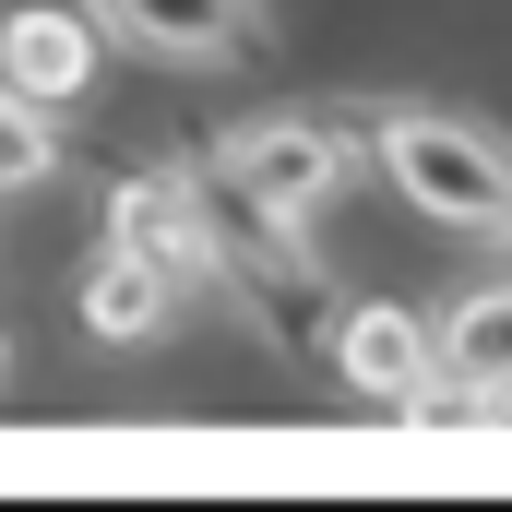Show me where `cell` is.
<instances>
[{
    "mask_svg": "<svg viewBox=\"0 0 512 512\" xmlns=\"http://www.w3.org/2000/svg\"><path fill=\"white\" fill-rule=\"evenodd\" d=\"M167 322H179V274L155 251L108 239V251L84 262V334H96V346H155Z\"/></svg>",
    "mask_w": 512,
    "mask_h": 512,
    "instance_id": "52a82bcc",
    "label": "cell"
},
{
    "mask_svg": "<svg viewBox=\"0 0 512 512\" xmlns=\"http://www.w3.org/2000/svg\"><path fill=\"white\" fill-rule=\"evenodd\" d=\"M358 143L382 155V179L429 215V227H465V239H512V143L453 108H370Z\"/></svg>",
    "mask_w": 512,
    "mask_h": 512,
    "instance_id": "6da1fadb",
    "label": "cell"
},
{
    "mask_svg": "<svg viewBox=\"0 0 512 512\" xmlns=\"http://www.w3.org/2000/svg\"><path fill=\"white\" fill-rule=\"evenodd\" d=\"M334 370L370 393V405H405V393L441 370V334H429L417 310H393V298H346V322H334Z\"/></svg>",
    "mask_w": 512,
    "mask_h": 512,
    "instance_id": "8992f818",
    "label": "cell"
},
{
    "mask_svg": "<svg viewBox=\"0 0 512 512\" xmlns=\"http://www.w3.org/2000/svg\"><path fill=\"white\" fill-rule=\"evenodd\" d=\"M429 334H441V370H453V382H477L489 417H512V274H501V286H465Z\"/></svg>",
    "mask_w": 512,
    "mask_h": 512,
    "instance_id": "ba28073f",
    "label": "cell"
},
{
    "mask_svg": "<svg viewBox=\"0 0 512 512\" xmlns=\"http://www.w3.org/2000/svg\"><path fill=\"white\" fill-rule=\"evenodd\" d=\"M96 12L84 0H12L0 12V84L12 96H36V108H72L84 84H96Z\"/></svg>",
    "mask_w": 512,
    "mask_h": 512,
    "instance_id": "277c9868",
    "label": "cell"
},
{
    "mask_svg": "<svg viewBox=\"0 0 512 512\" xmlns=\"http://www.w3.org/2000/svg\"><path fill=\"white\" fill-rule=\"evenodd\" d=\"M48 167H60V131H48V108L0 84V191H36Z\"/></svg>",
    "mask_w": 512,
    "mask_h": 512,
    "instance_id": "9c48e42d",
    "label": "cell"
},
{
    "mask_svg": "<svg viewBox=\"0 0 512 512\" xmlns=\"http://www.w3.org/2000/svg\"><path fill=\"white\" fill-rule=\"evenodd\" d=\"M108 239L155 251L179 286H215V227H203V167H143L108 191Z\"/></svg>",
    "mask_w": 512,
    "mask_h": 512,
    "instance_id": "5b68a950",
    "label": "cell"
},
{
    "mask_svg": "<svg viewBox=\"0 0 512 512\" xmlns=\"http://www.w3.org/2000/svg\"><path fill=\"white\" fill-rule=\"evenodd\" d=\"M120 48L143 60H167V72H227L239 48H262V24H274V0H84Z\"/></svg>",
    "mask_w": 512,
    "mask_h": 512,
    "instance_id": "3957f363",
    "label": "cell"
},
{
    "mask_svg": "<svg viewBox=\"0 0 512 512\" xmlns=\"http://www.w3.org/2000/svg\"><path fill=\"white\" fill-rule=\"evenodd\" d=\"M0 382H12V334H0Z\"/></svg>",
    "mask_w": 512,
    "mask_h": 512,
    "instance_id": "30bf717a",
    "label": "cell"
},
{
    "mask_svg": "<svg viewBox=\"0 0 512 512\" xmlns=\"http://www.w3.org/2000/svg\"><path fill=\"white\" fill-rule=\"evenodd\" d=\"M215 179H227V191H251L262 215L310 227V203L346 179V131H322V120H251V131H227V143H215Z\"/></svg>",
    "mask_w": 512,
    "mask_h": 512,
    "instance_id": "7a4b0ae2",
    "label": "cell"
}]
</instances>
